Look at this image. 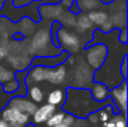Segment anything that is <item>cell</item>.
<instances>
[{"instance_id": "obj_36", "label": "cell", "mask_w": 128, "mask_h": 127, "mask_svg": "<svg viewBox=\"0 0 128 127\" xmlns=\"http://www.w3.org/2000/svg\"><path fill=\"white\" fill-rule=\"evenodd\" d=\"M4 1H6V0H0V10H1V8H2V6H4Z\"/></svg>"}, {"instance_id": "obj_5", "label": "cell", "mask_w": 128, "mask_h": 127, "mask_svg": "<svg viewBox=\"0 0 128 127\" xmlns=\"http://www.w3.org/2000/svg\"><path fill=\"white\" fill-rule=\"evenodd\" d=\"M93 74L94 71L86 64V62H81L73 71V83L71 88H80V89H89L93 83Z\"/></svg>"}, {"instance_id": "obj_40", "label": "cell", "mask_w": 128, "mask_h": 127, "mask_svg": "<svg viewBox=\"0 0 128 127\" xmlns=\"http://www.w3.org/2000/svg\"><path fill=\"white\" fill-rule=\"evenodd\" d=\"M102 127H104V126H102Z\"/></svg>"}, {"instance_id": "obj_8", "label": "cell", "mask_w": 128, "mask_h": 127, "mask_svg": "<svg viewBox=\"0 0 128 127\" xmlns=\"http://www.w3.org/2000/svg\"><path fill=\"white\" fill-rule=\"evenodd\" d=\"M70 58V54L65 51H61L60 54L55 56H35L32 58L30 66H45L55 68L61 64H65L66 60Z\"/></svg>"}, {"instance_id": "obj_2", "label": "cell", "mask_w": 128, "mask_h": 127, "mask_svg": "<svg viewBox=\"0 0 128 127\" xmlns=\"http://www.w3.org/2000/svg\"><path fill=\"white\" fill-rule=\"evenodd\" d=\"M29 53L35 56H55L61 53L52 43L50 27L40 28L34 34L29 43Z\"/></svg>"}, {"instance_id": "obj_4", "label": "cell", "mask_w": 128, "mask_h": 127, "mask_svg": "<svg viewBox=\"0 0 128 127\" xmlns=\"http://www.w3.org/2000/svg\"><path fill=\"white\" fill-rule=\"evenodd\" d=\"M86 64L93 70L97 71L104 65V61L108 55V47L106 44L97 43L89 47H86Z\"/></svg>"}, {"instance_id": "obj_38", "label": "cell", "mask_w": 128, "mask_h": 127, "mask_svg": "<svg viewBox=\"0 0 128 127\" xmlns=\"http://www.w3.org/2000/svg\"><path fill=\"white\" fill-rule=\"evenodd\" d=\"M26 127H35V125H34V124H28Z\"/></svg>"}, {"instance_id": "obj_34", "label": "cell", "mask_w": 128, "mask_h": 127, "mask_svg": "<svg viewBox=\"0 0 128 127\" xmlns=\"http://www.w3.org/2000/svg\"><path fill=\"white\" fill-rule=\"evenodd\" d=\"M0 127H10V126H9L8 124H7L6 122L4 120V119L0 118Z\"/></svg>"}, {"instance_id": "obj_12", "label": "cell", "mask_w": 128, "mask_h": 127, "mask_svg": "<svg viewBox=\"0 0 128 127\" xmlns=\"http://www.w3.org/2000/svg\"><path fill=\"white\" fill-rule=\"evenodd\" d=\"M56 112V107L48 104H45V105L40 106L36 109V112H34L33 117V122L34 125H40V124H44L48 120V118Z\"/></svg>"}, {"instance_id": "obj_14", "label": "cell", "mask_w": 128, "mask_h": 127, "mask_svg": "<svg viewBox=\"0 0 128 127\" xmlns=\"http://www.w3.org/2000/svg\"><path fill=\"white\" fill-rule=\"evenodd\" d=\"M75 29L79 34H86L88 32L93 30V25L90 22V19L88 18V16L86 14L80 12L79 15H76V22H75Z\"/></svg>"}, {"instance_id": "obj_23", "label": "cell", "mask_w": 128, "mask_h": 127, "mask_svg": "<svg viewBox=\"0 0 128 127\" xmlns=\"http://www.w3.org/2000/svg\"><path fill=\"white\" fill-rule=\"evenodd\" d=\"M110 120L115 124V127H127V119L124 115L115 114L114 116L110 117Z\"/></svg>"}, {"instance_id": "obj_17", "label": "cell", "mask_w": 128, "mask_h": 127, "mask_svg": "<svg viewBox=\"0 0 128 127\" xmlns=\"http://www.w3.org/2000/svg\"><path fill=\"white\" fill-rule=\"evenodd\" d=\"M18 27H19V28L17 29L16 33H20L24 37L30 35V34L33 33V32L35 30V28H36L35 27V22L32 20L30 18H28V17L22 18V19L18 22Z\"/></svg>"}, {"instance_id": "obj_16", "label": "cell", "mask_w": 128, "mask_h": 127, "mask_svg": "<svg viewBox=\"0 0 128 127\" xmlns=\"http://www.w3.org/2000/svg\"><path fill=\"white\" fill-rule=\"evenodd\" d=\"M76 4L80 9V12H90L92 10L104 9L106 4H102L101 0H76Z\"/></svg>"}, {"instance_id": "obj_10", "label": "cell", "mask_w": 128, "mask_h": 127, "mask_svg": "<svg viewBox=\"0 0 128 127\" xmlns=\"http://www.w3.org/2000/svg\"><path fill=\"white\" fill-rule=\"evenodd\" d=\"M65 9L61 4H40L38 7V14L40 16V20H51L58 22L62 14Z\"/></svg>"}, {"instance_id": "obj_13", "label": "cell", "mask_w": 128, "mask_h": 127, "mask_svg": "<svg viewBox=\"0 0 128 127\" xmlns=\"http://www.w3.org/2000/svg\"><path fill=\"white\" fill-rule=\"evenodd\" d=\"M89 91L97 102H104L108 100L109 96H110L109 88L101 82H93L89 88Z\"/></svg>"}, {"instance_id": "obj_28", "label": "cell", "mask_w": 128, "mask_h": 127, "mask_svg": "<svg viewBox=\"0 0 128 127\" xmlns=\"http://www.w3.org/2000/svg\"><path fill=\"white\" fill-rule=\"evenodd\" d=\"M86 119H88V122L90 124H92V125H98V124H100L99 116H98V112H91V114L86 117Z\"/></svg>"}, {"instance_id": "obj_26", "label": "cell", "mask_w": 128, "mask_h": 127, "mask_svg": "<svg viewBox=\"0 0 128 127\" xmlns=\"http://www.w3.org/2000/svg\"><path fill=\"white\" fill-rule=\"evenodd\" d=\"M127 60H128V58L126 55L124 58H122V64H120V68H119V72H120V74H122L124 80H127Z\"/></svg>"}, {"instance_id": "obj_39", "label": "cell", "mask_w": 128, "mask_h": 127, "mask_svg": "<svg viewBox=\"0 0 128 127\" xmlns=\"http://www.w3.org/2000/svg\"><path fill=\"white\" fill-rule=\"evenodd\" d=\"M45 127H48V126H45Z\"/></svg>"}, {"instance_id": "obj_7", "label": "cell", "mask_w": 128, "mask_h": 127, "mask_svg": "<svg viewBox=\"0 0 128 127\" xmlns=\"http://www.w3.org/2000/svg\"><path fill=\"white\" fill-rule=\"evenodd\" d=\"M109 97H111V101L116 109L127 117V80H125L120 86L110 89Z\"/></svg>"}, {"instance_id": "obj_29", "label": "cell", "mask_w": 128, "mask_h": 127, "mask_svg": "<svg viewBox=\"0 0 128 127\" xmlns=\"http://www.w3.org/2000/svg\"><path fill=\"white\" fill-rule=\"evenodd\" d=\"M32 2H33V0H12V6L16 8H20V7L28 6Z\"/></svg>"}, {"instance_id": "obj_37", "label": "cell", "mask_w": 128, "mask_h": 127, "mask_svg": "<svg viewBox=\"0 0 128 127\" xmlns=\"http://www.w3.org/2000/svg\"><path fill=\"white\" fill-rule=\"evenodd\" d=\"M55 127H68V126H66L65 124L62 123V124H60V125H58V126H55Z\"/></svg>"}, {"instance_id": "obj_20", "label": "cell", "mask_w": 128, "mask_h": 127, "mask_svg": "<svg viewBox=\"0 0 128 127\" xmlns=\"http://www.w3.org/2000/svg\"><path fill=\"white\" fill-rule=\"evenodd\" d=\"M12 80H16V72L0 64V84L4 86Z\"/></svg>"}, {"instance_id": "obj_11", "label": "cell", "mask_w": 128, "mask_h": 127, "mask_svg": "<svg viewBox=\"0 0 128 127\" xmlns=\"http://www.w3.org/2000/svg\"><path fill=\"white\" fill-rule=\"evenodd\" d=\"M68 70L65 64H61L55 68H46V73H45V81L51 84L60 86L65 82Z\"/></svg>"}, {"instance_id": "obj_1", "label": "cell", "mask_w": 128, "mask_h": 127, "mask_svg": "<svg viewBox=\"0 0 128 127\" xmlns=\"http://www.w3.org/2000/svg\"><path fill=\"white\" fill-rule=\"evenodd\" d=\"M65 94L66 99L62 106L63 112L72 115L78 119H86L91 112H98L107 105H110L108 101L97 102L92 98L89 89L68 87Z\"/></svg>"}, {"instance_id": "obj_25", "label": "cell", "mask_w": 128, "mask_h": 127, "mask_svg": "<svg viewBox=\"0 0 128 127\" xmlns=\"http://www.w3.org/2000/svg\"><path fill=\"white\" fill-rule=\"evenodd\" d=\"M98 29H99L101 33H104V34H109V33H111L115 28H114L112 22H110V19H108L101 27H100V28H98Z\"/></svg>"}, {"instance_id": "obj_15", "label": "cell", "mask_w": 128, "mask_h": 127, "mask_svg": "<svg viewBox=\"0 0 128 127\" xmlns=\"http://www.w3.org/2000/svg\"><path fill=\"white\" fill-rule=\"evenodd\" d=\"M88 18L90 19V22H92L93 26H97L98 28L102 26L107 20L109 19V14L104 9H98V10H92L90 12H88Z\"/></svg>"}, {"instance_id": "obj_33", "label": "cell", "mask_w": 128, "mask_h": 127, "mask_svg": "<svg viewBox=\"0 0 128 127\" xmlns=\"http://www.w3.org/2000/svg\"><path fill=\"white\" fill-rule=\"evenodd\" d=\"M74 2V0H61L60 4L63 7L65 10H68V8L71 7V4Z\"/></svg>"}, {"instance_id": "obj_35", "label": "cell", "mask_w": 128, "mask_h": 127, "mask_svg": "<svg viewBox=\"0 0 128 127\" xmlns=\"http://www.w3.org/2000/svg\"><path fill=\"white\" fill-rule=\"evenodd\" d=\"M114 0H101V2L102 4H111Z\"/></svg>"}, {"instance_id": "obj_27", "label": "cell", "mask_w": 128, "mask_h": 127, "mask_svg": "<svg viewBox=\"0 0 128 127\" xmlns=\"http://www.w3.org/2000/svg\"><path fill=\"white\" fill-rule=\"evenodd\" d=\"M118 42L122 45H127L128 43V34H127V29H122L119 30V35H118Z\"/></svg>"}, {"instance_id": "obj_21", "label": "cell", "mask_w": 128, "mask_h": 127, "mask_svg": "<svg viewBox=\"0 0 128 127\" xmlns=\"http://www.w3.org/2000/svg\"><path fill=\"white\" fill-rule=\"evenodd\" d=\"M27 96L30 98V100L33 102H35L36 105L37 104H40L43 100H44V92L40 89L38 86H33L28 89L27 91Z\"/></svg>"}, {"instance_id": "obj_22", "label": "cell", "mask_w": 128, "mask_h": 127, "mask_svg": "<svg viewBox=\"0 0 128 127\" xmlns=\"http://www.w3.org/2000/svg\"><path fill=\"white\" fill-rule=\"evenodd\" d=\"M65 115H66V112H55L48 118V120L46 122V126L55 127V126L60 125V124H62L64 117H65Z\"/></svg>"}, {"instance_id": "obj_31", "label": "cell", "mask_w": 128, "mask_h": 127, "mask_svg": "<svg viewBox=\"0 0 128 127\" xmlns=\"http://www.w3.org/2000/svg\"><path fill=\"white\" fill-rule=\"evenodd\" d=\"M9 53V47L8 46H2L0 47V61L6 58Z\"/></svg>"}, {"instance_id": "obj_3", "label": "cell", "mask_w": 128, "mask_h": 127, "mask_svg": "<svg viewBox=\"0 0 128 127\" xmlns=\"http://www.w3.org/2000/svg\"><path fill=\"white\" fill-rule=\"evenodd\" d=\"M58 42L61 51L68 52L70 55L79 53V51L81 50L82 44L79 35L68 30L64 27L60 28V30L58 32Z\"/></svg>"}, {"instance_id": "obj_18", "label": "cell", "mask_w": 128, "mask_h": 127, "mask_svg": "<svg viewBox=\"0 0 128 127\" xmlns=\"http://www.w3.org/2000/svg\"><path fill=\"white\" fill-rule=\"evenodd\" d=\"M65 99H66L65 91H63V89H55L50 92V94L47 96V104L54 106V107H58V106L64 104Z\"/></svg>"}, {"instance_id": "obj_9", "label": "cell", "mask_w": 128, "mask_h": 127, "mask_svg": "<svg viewBox=\"0 0 128 127\" xmlns=\"http://www.w3.org/2000/svg\"><path fill=\"white\" fill-rule=\"evenodd\" d=\"M7 106L10 108H14V109H17L18 112H22V114H26L30 117L33 116L34 112L38 108V106L35 102H33L30 99L26 98V97H20V96L12 97Z\"/></svg>"}, {"instance_id": "obj_6", "label": "cell", "mask_w": 128, "mask_h": 127, "mask_svg": "<svg viewBox=\"0 0 128 127\" xmlns=\"http://www.w3.org/2000/svg\"><path fill=\"white\" fill-rule=\"evenodd\" d=\"M1 119H4L10 127H26L30 124V116L8 106L1 110Z\"/></svg>"}, {"instance_id": "obj_32", "label": "cell", "mask_w": 128, "mask_h": 127, "mask_svg": "<svg viewBox=\"0 0 128 127\" xmlns=\"http://www.w3.org/2000/svg\"><path fill=\"white\" fill-rule=\"evenodd\" d=\"M86 126H88V123L84 119H78V118H75L74 124L72 125V127H86Z\"/></svg>"}, {"instance_id": "obj_30", "label": "cell", "mask_w": 128, "mask_h": 127, "mask_svg": "<svg viewBox=\"0 0 128 127\" xmlns=\"http://www.w3.org/2000/svg\"><path fill=\"white\" fill-rule=\"evenodd\" d=\"M74 122H75V117L72 116V115H70V114H66L65 117H64V119H63V124H65V125L68 126V127H72V125L74 124Z\"/></svg>"}, {"instance_id": "obj_19", "label": "cell", "mask_w": 128, "mask_h": 127, "mask_svg": "<svg viewBox=\"0 0 128 127\" xmlns=\"http://www.w3.org/2000/svg\"><path fill=\"white\" fill-rule=\"evenodd\" d=\"M75 22H76V16L73 15L68 10H64L61 18L58 19V22L62 25L64 28H74Z\"/></svg>"}, {"instance_id": "obj_24", "label": "cell", "mask_w": 128, "mask_h": 127, "mask_svg": "<svg viewBox=\"0 0 128 127\" xmlns=\"http://www.w3.org/2000/svg\"><path fill=\"white\" fill-rule=\"evenodd\" d=\"M98 116H99V120H100V123L101 124H104V123H107V122L110 119V117H111V115H109V112H107L104 108H102V109H100V110H98ZM112 114V112H111Z\"/></svg>"}]
</instances>
